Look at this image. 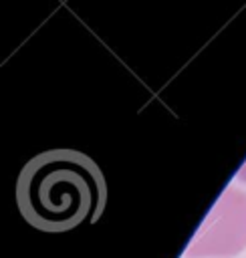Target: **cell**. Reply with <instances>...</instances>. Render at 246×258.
I'll list each match as a JSON object with an SVG mask.
<instances>
[{"label":"cell","mask_w":246,"mask_h":258,"mask_svg":"<svg viewBox=\"0 0 246 258\" xmlns=\"http://www.w3.org/2000/svg\"><path fill=\"white\" fill-rule=\"evenodd\" d=\"M14 194L32 228L60 234L101 218L107 181L87 153L60 147L30 157L18 173Z\"/></svg>","instance_id":"obj_1"},{"label":"cell","mask_w":246,"mask_h":258,"mask_svg":"<svg viewBox=\"0 0 246 258\" xmlns=\"http://www.w3.org/2000/svg\"><path fill=\"white\" fill-rule=\"evenodd\" d=\"M246 248V196L228 191L208 214L186 258H230Z\"/></svg>","instance_id":"obj_2"}]
</instances>
